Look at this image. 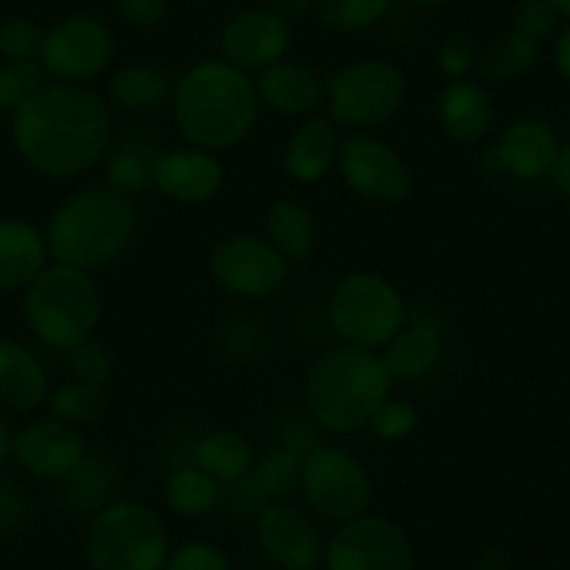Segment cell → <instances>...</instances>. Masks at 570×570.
<instances>
[{"label": "cell", "instance_id": "1", "mask_svg": "<svg viewBox=\"0 0 570 570\" xmlns=\"http://www.w3.org/2000/svg\"><path fill=\"white\" fill-rule=\"evenodd\" d=\"M12 142L20 160L51 179H73L107 160L112 115L87 85L46 81L12 115Z\"/></svg>", "mask_w": 570, "mask_h": 570}, {"label": "cell", "instance_id": "2", "mask_svg": "<svg viewBox=\"0 0 570 570\" xmlns=\"http://www.w3.org/2000/svg\"><path fill=\"white\" fill-rule=\"evenodd\" d=\"M261 107L255 79L224 59H202L174 81V124L196 149L227 151L244 142Z\"/></svg>", "mask_w": 570, "mask_h": 570}, {"label": "cell", "instance_id": "3", "mask_svg": "<svg viewBox=\"0 0 570 570\" xmlns=\"http://www.w3.org/2000/svg\"><path fill=\"white\" fill-rule=\"evenodd\" d=\"M140 229V213L131 196L109 185H96L68 196L51 213L46 227L48 252L53 263L104 272L129 252Z\"/></svg>", "mask_w": 570, "mask_h": 570}, {"label": "cell", "instance_id": "4", "mask_svg": "<svg viewBox=\"0 0 570 570\" xmlns=\"http://www.w3.org/2000/svg\"><path fill=\"white\" fill-rule=\"evenodd\" d=\"M392 375L381 353L336 344L316 355L305 375L303 397L308 416L327 434H355L370 428L383 400L392 397Z\"/></svg>", "mask_w": 570, "mask_h": 570}, {"label": "cell", "instance_id": "5", "mask_svg": "<svg viewBox=\"0 0 570 570\" xmlns=\"http://www.w3.org/2000/svg\"><path fill=\"white\" fill-rule=\"evenodd\" d=\"M101 292L90 272L48 263L23 292V316L29 331L46 347L70 353L90 342L101 322Z\"/></svg>", "mask_w": 570, "mask_h": 570}, {"label": "cell", "instance_id": "6", "mask_svg": "<svg viewBox=\"0 0 570 570\" xmlns=\"http://www.w3.org/2000/svg\"><path fill=\"white\" fill-rule=\"evenodd\" d=\"M85 551L92 570H166L171 534L146 503L112 501L90 518Z\"/></svg>", "mask_w": 570, "mask_h": 570}, {"label": "cell", "instance_id": "7", "mask_svg": "<svg viewBox=\"0 0 570 570\" xmlns=\"http://www.w3.org/2000/svg\"><path fill=\"white\" fill-rule=\"evenodd\" d=\"M327 320L342 344L386 347L405 325L403 294L392 279L372 272H353L336 283L327 303Z\"/></svg>", "mask_w": 570, "mask_h": 570}, {"label": "cell", "instance_id": "8", "mask_svg": "<svg viewBox=\"0 0 570 570\" xmlns=\"http://www.w3.org/2000/svg\"><path fill=\"white\" fill-rule=\"evenodd\" d=\"M409 81L389 59H358L325 79L327 118L350 131L389 124L405 101Z\"/></svg>", "mask_w": 570, "mask_h": 570}, {"label": "cell", "instance_id": "9", "mask_svg": "<svg viewBox=\"0 0 570 570\" xmlns=\"http://www.w3.org/2000/svg\"><path fill=\"white\" fill-rule=\"evenodd\" d=\"M299 492L311 512L342 525L370 512L375 487L358 456L338 445H316L303 456Z\"/></svg>", "mask_w": 570, "mask_h": 570}, {"label": "cell", "instance_id": "10", "mask_svg": "<svg viewBox=\"0 0 570 570\" xmlns=\"http://www.w3.org/2000/svg\"><path fill=\"white\" fill-rule=\"evenodd\" d=\"M115 59L112 29L96 14H68L46 31L40 65L62 85H87Z\"/></svg>", "mask_w": 570, "mask_h": 570}, {"label": "cell", "instance_id": "11", "mask_svg": "<svg viewBox=\"0 0 570 570\" xmlns=\"http://www.w3.org/2000/svg\"><path fill=\"white\" fill-rule=\"evenodd\" d=\"M336 168L344 185L366 202L397 205L414 194V174L409 163L370 131H350L342 137Z\"/></svg>", "mask_w": 570, "mask_h": 570}, {"label": "cell", "instance_id": "12", "mask_svg": "<svg viewBox=\"0 0 570 570\" xmlns=\"http://www.w3.org/2000/svg\"><path fill=\"white\" fill-rule=\"evenodd\" d=\"M207 266L213 283L238 299H266L288 279V261L268 238L252 233H235L218 240Z\"/></svg>", "mask_w": 570, "mask_h": 570}, {"label": "cell", "instance_id": "13", "mask_svg": "<svg viewBox=\"0 0 570 570\" xmlns=\"http://www.w3.org/2000/svg\"><path fill=\"white\" fill-rule=\"evenodd\" d=\"M409 534L381 514H361L342 523L327 540L325 570H414Z\"/></svg>", "mask_w": 570, "mask_h": 570}, {"label": "cell", "instance_id": "14", "mask_svg": "<svg viewBox=\"0 0 570 570\" xmlns=\"http://www.w3.org/2000/svg\"><path fill=\"white\" fill-rule=\"evenodd\" d=\"M255 537L261 551L279 570H320L325 564L327 540L305 509L277 501L255 518Z\"/></svg>", "mask_w": 570, "mask_h": 570}, {"label": "cell", "instance_id": "15", "mask_svg": "<svg viewBox=\"0 0 570 570\" xmlns=\"http://www.w3.org/2000/svg\"><path fill=\"white\" fill-rule=\"evenodd\" d=\"M87 456L90 451H87L79 428L68 425L57 416L26 422L12 440V459L23 473L37 481H57L59 484L73 475Z\"/></svg>", "mask_w": 570, "mask_h": 570}, {"label": "cell", "instance_id": "16", "mask_svg": "<svg viewBox=\"0 0 570 570\" xmlns=\"http://www.w3.org/2000/svg\"><path fill=\"white\" fill-rule=\"evenodd\" d=\"M222 59L244 73H261L285 59L292 48V23L266 7L244 9L224 23L218 35Z\"/></svg>", "mask_w": 570, "mask_h": 570}, {"label": "cell", "instance_id": "17", "mask_svg": "<svg viewBox=\"0 0 570 570\" xmlns=\"http://www.w3.org/2000/svg\"><path fill=\"white\" fill-rule=\"evenodd\" d=\"M151 185L179 205H205L224 188V166L213 151L183 146L157 155Z\"/></svg>", "mask_w": 570, "mask_h": 570}, {"label": "cell", "instance_id": "18", "mask_svg": "<svg viewBox=\"0 0 570 570\" xmlns=\"http://www.w3.org/2000/svg\"><path fill=\"white\" fill-rule=\"evenodd\" d=\"M559 155V142L551 126L537 118H520L503 129L501 140L490 151L495 171L520 183H540L551 174Z\"/></svg>", "mask_w": 570, "mask_h": 570}, {"label": "cell", "instance_id": "19", "mask_svg": "<svg viewBox=\"0 0 570 570\" xmlns=\"http://www.w3.org/2000/svg\"><path fill=\"white\" fill-rule=\"evenodd\" d=\"M263 107L285 118H311L325 107V79L314 68L294 59H279L255 79Z\"/></svg>", "mask_w": 570, "mask_h": 570}, {"label": "cell", "instance_id": "20", "mask_svg": "<svg viewBox=\"0 0 570 570\" xmlns=\"http://www.w3.org/2000/svg\"><path fill=\"white\" fill-rule=\"evenodd\" d=\"M436 120L453 142L475 146L490 135L495 107L481 81L453 79L436 96Z\"/></svg>", "mask_w": 570, "mask_h": 570}, {"label": "cell", "instance_id": "21", "mask_svg": "<svg viewBox=\"0 0 570 570\" xmlns=\"http://www.w3.org/2000/svg\"><path fill=\"white\" fill-rule=\"evenodd\" d=\"M338 137L336 124L325 115H311L294 129L283 151V171L285 177L297 185H316L336 168L338 157Z\"/></svg>", "mask_w": 570, "mask_h": 570}, {"label": "cell", "instance_id": "22", "mask_svg": "<svg viewBox=\"0 0 570 570\" xmlns=\"http://www.w3.org/2000/svg\"><path fill=\"white\" fill-rule=\"evenodd\" d=\"M48 261L46 233L26 218H0V292H26Z\"/></svg>", "mask_w": 570, "mask_h": 570}, {"label": "cell", "instance_id": "23", "mask_svg": "<svg viewBox=\"0 0 570 570\" xmlns=\"http://www.w3.org/2000/svg\"><path fill=\"white\" fill-rule=\"evenodd\" d=\"M48 394L42 361L18 338H0V409L31 414L48 403Z\"/></svg>", "mask_w": 570, "mask_h": 570}, {"label": "cell", "instance_id": "24", "mask_svg": "<svg viewBox=\"0 0 570 570\" xmlns=\"http://www.w3.org/2000/svg\"><path fill=\"white\" fill-rule=\"evenodd\" d=\"M445 353V338L436 325L405 322L403 331L383 347L381 358L394 383H416L436 370Z\"/></svg>", "mask_w": 570, "mask_h": 570}, {"label": "cell", "instance_id": "25", "mask_svg": "<svg viewBox=\"0 0 570 570\" xmlns=\"http://www.w3.org/2000/svg\"><path fill=\"white\" fill-rule=\"evenodd\" d=\"M255 448L238 431L218 428L202 436L194 448V464L210 473L218 484H235L255 468Z\"/></svg>", "mask_w": 570, "mask_h": 570}, {"label": "cell", "instance_id": "26", "mask_svg": "<svg viewBox=\"0 0 570 570\" xmlns=\"http://www.w3.org/2000/svg\"><path fill=\"white\" fill-rule=\"evenodd\" d=\"M266 238L288 263L308 261L316 246V224L308 205L297 199H277L268 207Z\"/></svg>", "mask_w": 570, "mask_h": 570}, {"label": "cell", "instance_id": "27", "mask_svg": "<svg viewBox=\"0 0 570 570\" xmlns=\"http://www.w3.org/2000/svg\"><path fill=\"white\" fill-rule=\"evenodd\" d=\"M171 76L157 68V65H126V68L115 70L112 79H109V98L120 109H129V112H149V109L171 101Z\"/></svg>", "mask_w": 570, "mask_h": 570}, {"label": "cell", "instance_id": "28", "mask_svg": "<svg viewBox=\"0 0 570 570\" xmlns=\"http://www.w3.org/2000/svg\"><path fill=\"white\" fill-rule=\"evenodd\" d=\"M224 484H218L199 464H183L166 481V503L179 518H205L222 503Z\"/></svg>", "mask_w": 570, "mask_h": 570}, {"label": "cell", "instance_id": "29", "mask_svg": "<svg viewBox=\"0 0 570 570\" xmlns=\"http://www.w3.org/2000/svg\"><path fill=\"white\" fill-rule=\"evenodd\" d=\"M299 479H303V456L292 448H272L266 456L257 459L244 481L249 484L252 495L261 498L263 507H268V503L294 495L299 490Z\"/></svg>", "mask_w": 570, "mask_h": 570}, {"label": "cell", "instance_id": "30", "mask_svg": "<svg viewBox=\"0 0 570 570\" xmlns=\"http://www.w3.org/2000/svg\"><path fill=\"white\" fill-rule=\"evenodd\" d=\"M537 57H540V46L534 40L518 35V31H509L481 51L475 73L487 85H509V81L520 79L537 62Z\"/></svg>", "mask_w": 570, "mask_h": 570}, {"label": "cell", "instance_id": "31", "mask_svg": "<svg viewBox=\"0 0 570 570\" xmlns=\"http://www.w3.org/2000/svg\"><path fill=\"white\" fill-rule=\"evenodd\" d=\"M160 151L149 140L129 137L107 155V185L118 194L131 196L151 188V174H155V160Z\"/></svg>", "mask_w": 570, "mask_h": 570}, {"label": "cell", "instance_id": "32", "mask_svg": "<svg viewBox=\"0 0 570 570\" xmlns=\"http://www.w3.org/2000/svg\"><path fill=\"white\" fill-rule=\"evenodd\" d=\"M62 487V503L70 512L79 514H96L104 507L112 503V490H115V475L112 468L104 462L101 456H87L85 464L76 470L73 475H68L65 481H59Z\"/></svg>", "mask_w": 570, "mask_h": 570}, {"label": "cell", "instance_id": "33", "mask_svg": "<svg viewBox=\"0 0 570 570\" xmlns=\"http://www.w3.org/2000/svg\"><path fill=\"white\" fill-rule=\"evenodd\" d=\"M48 409H51V416H57V420L68 422L73 428L96 425V422H101L107 416V386L68 381L48 394Z\"/></svg>", "mask_w": 570, "mask_h": 570}, {"label": "cell", "instance_id": "34", "mask_svg": "<svg viewBox=\"0 0 570 570\" xmlns=\"http://www.w3.org/2000/svg\"><path fill=\"white\" fill-rule=\"evenodd\" d=\"M392 0H314V14L333 35H361L381 23Z\"/></svg>", "mask_w": 570, "mask_h": 570}, {"label": "cell", "instance_id": "35", "mask_svg": "<svg viewBox=\"0 0 570 570\" xmlns=\"http://www.w3.org/2000/svg\"><path fill=\"white\" fill-rule=\"evenodd\" d=\"M46 70L40 62H0V112L14 115L40 87Z\"/></svg>", "mask_w": 570, "mask_h": 570}, {"label": "cell", "instance_id": "36", "mask_svg": "<svg viewBox=\"0 0 570 570\" xmlns=\"http://www.w3.org/2000/svg\"><path fill=\"white\" fill-rule=\"evenodd\" d=\"M46 29L29 18H9L0 23V59L7 62H40Z\"/></svg>", "mask_w": 570, "mask_h": 570}, {"label": "cell", "instance_id": "37", "mask_svg": "<svg viewBox=\"0 0 570 570\" xmlns=\"http://www.w3.org/2000/svg\"><path fill=\"white\" fill-rule=\"evenodd\" d=\"M416 422H420V411L411 400L403 397H386L381 409L375 411L370 422V431L383 442H397L414 434Z\"/></svg>", "mask_w": 570, "mask_h": 570}, {"label": "cell", "instance_id": "38", "mask_svg": "<svg viewBox=\"0 0 570 570\" xmlns=\"http://www.w3.org/2000/svg\"><path fill=\"white\" fill-rule=\"evenodd\" d=\"M562 14L557 12L551 0H523L518 9H514L512 18V31L529 37L537 46H542L546 40H551L553 31H557V23Z\"/></svg>", "mask_w": 570, "mask_h": 570}, {"label": "cell", "instance_id": "39", "mask_svg": "<svg viewBox=\"0 0 570 570\" xmlns=\"http://www.w3.org/2000/svg\"><path fill=\"white\" fill-rule=\"evenodd\" d=\"M166 570H229V557L216 542L188 540L171 548Z\"/></svg>", "mask_w": 570, "mask_h": 570}, {"label": "cell", "instance_id": "40", "mask_svg": "<svg viewBox=\"0 0 570 570\" xmlns=\"http://www.w3.org/2000/svg\"><path fill=\"white\" fill-rule=\"evenodd\" d=\"M68 370L73 375V381L92 383V386H107L109 377H112V358H109V353L101 344H96L90 338V342L70 350Z\"/></svg>", "mask_w": 570, "mask_h": 570}, {"label": "cell", "instance_id": "41", "mask_svg": "<svg viewBox=\"0 0 570 570\" xmlns=\"http://www.w3.org/2000/svg\"><path fill=\"white\" fill-rule=\"evenodd\" d=\"M479 46L470 35H453L448 37L440 46V53H436V65H440L442 73L448 79H468V73H473L475 65H479Z\"/></svg>", "mask_w": 570, "mask_h": 570}, {"label": "cell", "instance_id": "42", "mask_svg": "<svg viewBox=\"0 0 570 570\" xmlns=\"http://www.w3.org/2000/svg\"><path fill=\"white\" fill-rule=\"evenodd\" d=\"M29 523V498L12 481H0V534H18Z\"/></svg>", "mask_w": 570, "mask_h": 570}, {"label": "cell", "instance_id": "43", "mask_svg": "<svg viewBox=\"0 0 570 570\" xmlns=\"http://www.w3.org/2000/svg\"><path fill=\"white\" fill-rule=\"evenodd\" d=\"M120 23L131 29H155L168 18V0H118Z\"/></svg>", "mask_w": 570, "mask_h": 570}, {"label": "cell", "instance_id": "44", "mask_svg": "<svg viewBox=\"0 0 570 570\" xmlns=\"http://www.w3.org/2000/svg\"><path fill=\"white\" fill-rule=\"evenodd\" d=\"M548 179H551V185L564 196V199H570V142L559 146V155L557 160H553Z\"/></svg>", "mask_w": 570, "mask_h": 570}, {"label": "cell", "instance_id": "45", "mask_svg": "<svg viewBox=\"0 0 570 570\" xmlns=\"http://www.w3.org/2000/svg\"><path fill=\"white\" fill-rule=\"evenodd\" d=\"M266 9L294 23V20H303L305 14L314 12V0H266Z\"/></svg>", "mask_w": 570, "mask_h": 570}, {"label": "cell", "instance_id": "46", "mask_svg": "<svg viewBox=\"0 0 570 570\" xmlns=\"http://www.w3.org/2000/svg\"><path fill=\"white\" fill-rule=\"evenodd\" d=\"M553 65H557L559 76L570 85V23L564 26L553 42Z\"/></svg>", "mask_w": 570, "mask_h": 570}, {"label": "cell", "instance_id": "47", "mask_svg": "<svg viewBox=\"0 0 570 570\" xmlns=\"http://www.w3.org/2000/svg\"><path fill=\"white\" fill-rule=\"evenodd\" d=\"M12 440H14L12 428H9L7 416L0 414V468L7 464L9 456H12Z\"/></svg>", "mask_w": 570, "mask_h": 570}, {"label": "cell", "instance_id": "48", "mask_svg": "<svg viewBox=\"0 0 570 570\" xmlns=\"http://www.w3.org/2000/svg\"><path fill=\"white\" fill-rule=\"evenodd\" d=\"M479 570H509V562L498 548H490V551H484V557H481Z\"/></svg>", "mask_w": 570, "mask_h": 570}, {"label": "cell", "instance_id": "49", "mask_svg": "<svg viewBox=\"0 0 570 570\" xmlns=\"http://www.w3.org/2000/svg\"><path fill=\"white\" fill-rule=\"evenodd\" d=\"M403 3H409V7L414 9H442L448 7L451 0H403Z\"/></svg>", "mask_w": 570, "mask_h": 570}, {"label": "cell", "instance_id": "50", "mask_svg": "<svg viewBox=\"0 0 570 570\" xmlns=\"http://www.w3.org/2000/svg\"><path fill=\"white\" fill-rule=\"evenodd\" d=\"M553 7H557V12L562 14V18L570 20V0H551Z\"/></svg>", "mask_w": 570, "mask_h": 570}]
</instances>
